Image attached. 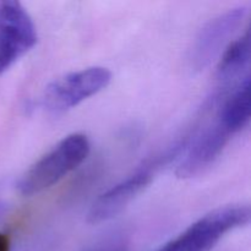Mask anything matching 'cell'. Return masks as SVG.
I'll return each instance as SVG.
<instances>
[{
  "label": "cell",
  "instance_id": "3957f363",
  "mask_svg": "<svg viewBox=\"0 0 251 251\" xmlns=\"http://www.w3.org/2000/svg\"><path fill=\"white\" fill-rule=\"evenodd\" d=\"M38 41L36 25L16 0L0 1V75L26 55Z\"/></svg>",
  "mask_w": 251,
  "mask_h": 251
},
{
  "label": "cell",
  "instance_id": "52a82bcc",
  "mask_svg": "<svg viewBox=\"0 0 251 251\" xmlns=\"http://www.w3.org/2000/svg\"><path fill=\"white\" fill-rule=\"evenodd\" d=\"M232 136V132L216 120L195 140L179 164L176 174L180 178H191L202 173L221 156Z\"/></svg>",
  "mask_w": 251,
  "mask_h": 251
},
{
  "label": "cell",
  "instance_id": "5b68a950",
  "mask_svg": "<svg viewBox=\"0 0 251 251\" xmlns=\"http://www.w3.org/2000/svg\"><path fill=\"white\" fill-rule=\"evenodd\" d=\"M159 161L146 163L119 183L100 194L88 211L87 220L92 225L107 222L122 213L153 180Z\"/></svg>",
  "mask_w": 251,
  "mask_h": 251
},
{
  "label": "cell",
  "instance_id": "277c9868",
  "mask_svg": "<svg viewBox=\"0 0 251 251\" xmlns=\"http://www.w3.org/2000/svg\"><path fill=\"white\" fill-rule=\"evenodd\" d=\"M112 73L103 66H91L73 71L51 81L43 93V104L53 112H64L104 90Z\"/></svg>",
  "mask_w": 251,
  "mask_h": 251
},
{
  "label": "cell",
  "instance_id": "8fae6325",
  "mask_svg": "<svg viewBox=\"0 0 251 251\" xmlns=\"http://www.w3.org/2000/svg\"><path fill=\"white\" fill-rule=\"evenodd\" d=\"M0 251H10L9 237L2 233H0Z\"/></svg>",
  "mask_w": 251,
  "mask_h": 251
},
{
  "label": "cell",
  "instance_id": "30bf717a",
  "mask_svg": "<svg viewBox=\"0 0 251 251\" xmlns=\"http://www.w3.org/2000/svg\"><path fill=\"white\" fill-rule=\"evenodd\" d=\"M129 243L123 234H112L100 240L85 251H127Z\"/></svg>",
  "mask_w": 251,
  "mask_h": 251
},
{
  "label": "cell",
  "instance_id": "7a4b0ae2",
  "mask_svg": "<svg viewBox=\"0 0 251 251\" xmlns=\"http://www.w3.org/2000/svg\"><path fill=\"white\" fill-rule=\"evenodd\" d=\"M249 205H229L213 210L156 251H210L227 233L249 225Z\"/></svg>",
  "mask_w": 251,
  "mask_h": 251
},
{
  "label": "cell",
  "instance_id": "9c48e42d",
  "mask_svg": "<svg viewBox=\"0 0 251 251\" xmlns=\"http://www.w3.org/2000/svg\"><path fill=\"white\" fill-rule=\"evenodd\" d=\"M250 50L251 34L250 28H247L244 34L234 39L222 54L217 68L218 78L222 81H229L239 76L249 65Z\"/></svg>",
  "mask_w": 251,
  "mask_h": 251
},
{
  "label": "cell",
  "instance_id": "8992f818",
  "mask_svg": "<svg viewBox=\"0 0 251 251\" xmlns=\"http://www.w3.org/2000/svg\"><path fill=\"white\" fill-rule=\"evenodd\" d=\"M248 14L245 6L233 7L205 25L196 37L190 50L191 66L194 69H203L221 53L226 42L242 26Z\"/></svg>",
  "mask_w": 251,
  "mask_h": 251
},
{
  "label": "cell",
  "instance_id": "ba28073f",
  "mask_svg": "<svg viewBox=\"0 0 251 251\" xmlns=\"http://www.w3.org/2000/svg\"><path fill=\"white\" fill-rule=\"evenodd\" d=\"M250 114V76L248 74L225 100L217 120L234 135L248 126Z\"/></svg>",
  "mask_w": 251,
  "mask_h": 251
},
{
  "label": "cell",
  "instance_id": "6da1fadb",
  "mask_svg": "<svg viewBox=\"0 0 251 251\" xmlns=\"http://www.w3.org/2000/svg\"><path fill=\"white\" fill-rule=\"evenodd\" d=\"M90 151L91 144L86 135H68L22 174L17 183L20 194L33 196L51 188L82 164Z\"/></svg>",
  "mask_w": 251,
  "mask_h": 251
}]
</instances>
